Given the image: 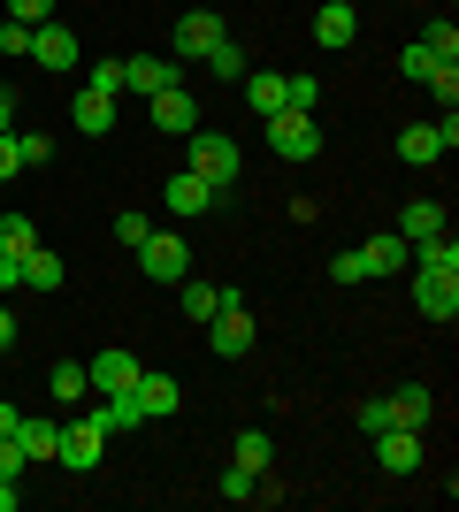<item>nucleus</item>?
Wrapping results in <instances>:
<instances>
[{
  "instance_id": "33",
  "label": "nucleus",
  "mask_w": 459,
  "mask_h": 512,
  "mask_svg": "<svg viewBox=\"0 0 459 512\" xmlns=\"http://www.w3.org/2000/svg\"><path fill=\"white\" fill-rule=\"evenodd\" d=\"M284 107L314 115V107H322V77H284Z\"/></svg>"
},
{
  "instance_id": "44",
  "label": "nucleus",
  "mask_w": 459,
  "mask_h": 512,
  "mask_svg": "<svg viewBox=\"0 0 459 512\" xmlns=\"http://www.w3.org/2000/svg\"><path fill=\"white\" fill-rule=\"evenodd\" d=\"M16 344V306H0V352Z\"/></svg>"
},
{
  "instance_id": "10",
  "label": "nucleus",
  "mask_w": 459,
  "mask_h": 512,
  "mask_svg": "<svg viewBox=\"0 0 459 512\" xmlns=\"http://www.w3.org/2000/svg\"><path fill=\"white\" fill-rule=\"evenodd\" d=\"M131 398H138V413H146V421H169V413L184 406V390H176V375H153V367H138Z\"/></svg>"
},
{
  "instance_id": "23",
  "label": "nucleus",
  "mask_w": 459,
  "mask_h": 512,
  "mask_svg": "<svg viewBox=\"0 0 459 512\" xmlns=\"http://www.w3.org/2000/svg\"><path fill=\"white\" fill-rule=\"evenodd\" d=\"M176 306H184V321H192V329H207V314L222 306V283H192V276H184V299H176Z\"/></svg>"
},
{
  "instance_id": "45",
  "label": "nucleus",
  "mask_w": 459,
  "mask_h": 512,
  "mask_svg": "<svg viewBox=\"0 0 459 512\" xmlns=\"http://www.w3.org/2000/svg\"><path fill=\"white\" fill-rule=\"evenodd\" d=\"M0 130H16V92L0 85Z\"/></svg>"
},
{
  "instance_id": "4",
  "label": "nucleus",
  "mask_w": 459,
  "mask_h": 512,
  "mask_svg": "<svg viewBox=\"0 0 459 512\" xmlns=\"http://www.w3.org/2000/svg\"><path fill=\"white\" fill-rule=\"evenodd\" d=\"M138 268H146L153 283H184V276H192V245H184V230H146Z\"/></svg>"
},
{
  "instance_id": "31",
  "label": "nucleus",
  "mask_w": 459,
  "mask_h": 512,
  "mask_svg": "<svg viewBox=\"0 0 459 512\" xmlns=\"http://www.w3.org/2000/svg\"><path fill=\"white\" fill-rule=\"evenodd\" d=\"M268 459H276V444H268V428H245V436H238V467L268 474Z\"/></svg>"
},
{
  "instance_id": "46",
  "label": "nucleus",
  "mask_w": 459,
  "mask_h": 512,
  "mask_svg": "<svg viewBox=\"0 0 459 512\" xmlns=\"http://www.w3.org/2000/svg\"><path fill=\"white\" fill-rule=\"evenodd\" d=\"M0 512H16V482H0Z\"/></svg>"
},
{
  "instance_id": "47",
  "label": "nucleus",
  "mask_w": 459,
  "mask_h": 512,
  "mask_svg": "<svg viewBox=\"0 0 459 512\" xmlns=\"http://www.w3.org/2000/svg\"><path fill=\"white\" fill-rule=\"evenodd\" d=\"M337 8H352V0H337Z\"/></svg>"
},
{
  "instance_id": "41",
  "label": "nucleus",
  "mask_w": 459,
  "mask_h": 512,
  "mask_svg": "<svg viewBox=\"0 0 459 512\" xmlns=\"http://www.w3.org/2000/svg\"><path fill=\"white\" fill-rule=\"evenodd\" d=\"M54 16V0H8V23H46Z\"/></svg>"
},
{
  "instance_id": "21",
  "label": "nucleus",
  "mask_w": 459,
  "mask_h": 512,
  "mask_svg": "<svg viewBox=\"0 0 459 512\" xmlns=\"http://www.w3.org/2000/svg\"><path fill=\"white\" fill-rule=\"evenodd\" d=\"M437 230H444L437 199H406V207H398V237H406V245H414V237H437Z\"/></svg>"
},
{
  "instance_id": "30",
  "label": "nucleus",
  "mask_w": 459,
  "mask_h": 512,
  "mask_svg": "<svg viewBox=\"0 0 459 512\" xmlns=\"http://www.w3.org/2000/svg\"><path fill=\"white\" fill-rule=\"evenodd\" d=\"M215 490L230 497V505H253V497H261V474H253V467H238V459H230V474H222Z\"/></svg>"
},
{
  "instance_id": "9",
  "label": "nucleus",
  "mask_w": 459,
  "mask_h": 512,
  "mask_svg": "<svg viewBox=\"0 0 459 512\" xmlns=\"http://www.w3.org/2000/svg\"><path fill=\"white\" fill-rule=\"evenodd\" d=\"M414 306L429 321H459V276H429V268H414Z\"/></svg>"
},
{
  "instance_id": "13",
  "label": "nucleus",
  "mask_w": 459,
  "mask_h": 512,
  "mask_svg": "<svg viewBox=\"0 0 459 512\" xmlns=\"http://www.w3.org/2000/svg\"><path fill=\"white\" fill-rule=\"evenodd\" d=\"M161 199H169V214H176V222H192V214H207L222 192L207 184V176H192V169H184V176H169V192H161Z\"/></svg>"
},
{
  "instance_id": "34",
  "label": "nucleus",
  "mask_w": 459,
  "mask_h": 512,
  "mask_svg": "<svg viewBox=\"0 0 459 512\" xmlns=\"http://www.w3.org/2000/svg\"><path fill=\"white\" fill-rule=\"evenodd\" d=\"M0 54H8V62H31V23H0Z\"/></svg>"
},
{
  "instance_id": "26",
  "label": "nucleus",
  "mask_w": 459,
  "mask_h": 512,
  "mask_svg": "<svg viewBox=\"0 0 459 512\" xmlns=\"http://www.w3.org/2000/svg\"><path fill=\"white\" fill-rule=\"evenodd\" d=\"M54 436H62V421H23L16 428V444H23V459L39 467V459H54Z\"/></svg>"
},
{
  "instance_id": "18",
  "label": "nucleus",
  "mask_w": 459,
  "mask_h": 512,
  "mask_svg": "<svg viewBox=\"0 0 459 512\" xmlns=\"http://www.w3.org/2000/svg\"><path fill=\"white\" fill-rule=\"evenodd\" d=\"M123 77H131V92H138V100H153V92L184 85V62H146V54H138V62H123Z\"/></svg>"
},
{
  "instance_id": "38",
  "label": "nucleus",
  "mask_w": 459,
  "mask_h": 512,
  "mask_svg": "<svg viewBox=\"0 0 459 512\" xmlns=\"http://www.w3.org/2000/svg\"><path fill=\"white\" fill-rule=\"evenodd\" d=\"M360 428H368V436H383V428H398V421H391V398H368V406H360Z\"/></svg>"
},
{
  "instance_id": "8",
  "label": "nucleus",
  "mask_w": 459,
  "mask_h": 512,
  "mask_svg": "<svg viewBox=\"0 0 459 512\" xmlns=\"http://www.w3.org/2000/svg\"><path fill=\"white\" fill-rule=\"evenodd\" d=\"M31 62H46V69H77V31L69 23H31Z\"/></svg>"
},
{
  "instance_id": "39",
  "label": "nucleus",
  "mask_w": 459,
  "mask_h": 512,
  "mask_svg": "<svg viewBox=\"0 0 459 512\" xmlns=\"http://www.w3.org/2000/svg\"><path fill=\"white\" fill-rule=\"evenodd\" d=\"M23 138V169H39V161H54V138H39V130H16Z\"/></svg>"
},
{
  "instance_id": "28",
  "label": "nucleus",
  "mask_w": 459,
  "mask_h": 512,
  "mask_svg": "<svg viewBox=\"0 0 459 512\" xmlns=\"http://www.w3.org/2000/svg\"><path fill=\"white\" fill-rule=\"evenodd\" d=\"M39 245V222L31 214H0V253H31Z\"/></svg>"
},
{
  "instance_id": "25",
  "label": "nucleus",
  "mask_w": 459,
  "mask_h": 512,
  "mask_svg": "<svg viewBox=\"0 0 459 512\" xmlns=\"http://www.w3.org/2000/svg\"><path fill=\"white\" fill-rule=\"evenodd\" d=\"M46 390H54V398H62V406H85V390H92V375L77 360H62L54 367V375H46Z\"/></svg>"
},
{
  "instance_id": "11",
  "label": "nucleus",
  "mask_w": 459,
  "mask_h": 512,
  "mask_svg": "<svg viewBox=\"0 0 459 512\" xmlns=\"http://www.w3.org/2000/svg\"><path fill=\"white\" fill-rule=\"evenodd\" d=\"M406 260H414V245H406L398 230H383V237L360 245V276H406Z\"/></svg>"
},
{
  "instance_id": "17",
  "label": "nucleus",
  "mask_w": 459,
  "mask_h": 512,
  "mask_svg": "<svg viewBox=\"0 0 459 512\" xmlns=\"http://www.w3.org/2000/svg\"><path fill=\"white\" fill-rule=\"evenodd\" d=\"M406 268H429V276H459V237L437 230V237H414V260Z\"/></svg>"
},
{
  "instance_id": "24",
  "label": "nucleus",
  "mask_w": 459,
  "mask_h": 512,
  "mask_svg": "<svg viewBox=\"0 0 459 512\" xmlns=\"http://www.w3.org/2000/svg\"><path fill=\"white\" fill-rule=\"evenodd\" d=\"M92 421H100V428L115 436V428H146V413H138V398H131V390H115V398H100V413H92Z\"/></svg>"
},
{
  "instance_id": "6",
  "label": "nucleus",
  "mask_w": 459,
  "mask_h": 512,
  "mask_svg": "<svg viewBox=\"0 0 459 512\" xmlns=\"http://www.w3.org/2000/svg\"><path fill=\"white\" fill-rule=\"evenodd\" d=\"M222 39H230V31H222V16H207V8H192V16L176 23V62H207V54H215Z\"/></svg>"
},
{
  "instance_id": "43",
  "label": "nucleus",
  "mask_w": 459,
  "mask_h": 512,
  "mask_svg": "<svg viewBox=\"0 0 459 512\" xmlns=\"http://www.w3.org/2000/svg\"><path fill=\"white\" fill-rule=\"evenodd\" d=\"M329 283H368V276H360V253H337V260H329Z\"/></svg>"
},
{
  "instance_id": "27",
  "label": "nucleus",
  "mask_w": 459,
  "mask_h": 512,
  "mask_svg": "<svg viewBox=\"0 0 459 512\" xmlns=\"http://www.w3.org/2000/svg\"><path fill=\"white\" fill-rule=\"evenodd\" d=\"M207 69H215L222 85H238L245 69H253V54H245V46H238V39H222V46H215V54H207Z\"/></svg>"
},
{
  "instance_id": "3",
  "label": "nucleus",
  "mask_w": 459,
  "mask_h": 512,
  "mask_svg": "<svg viewBox=\"0 0 459 512\" xmlns=\"http://www.w3.org/2000/svg\"><path fill=\"white\" fill-rule=\"evenodd\" d=\"M268 153H276V161H314V153H322V123L299 115V107L268 115Z\"/></svg>"
},
{
  "instance_id": "29",
  "label": "nucleus",
  "mask_w": 459,
  "mask_h": 512,
  "mask_svg": "<svg viewBox=\"0 0 459 512\" xmlns=\"http://www.w3.org/2000/svg\"><path fill=\"white\" fill-rule=\"evenodd\" d=\"M85 92H108V100H123V92H131L123 62H85Z\"/></svg>"
},
{
  "instance_id": "14",
  "label": "nucleus",
  "mask_w": 459,
  "mask_h": 512,
  "mask_svg": "<svg viewBox=\"0 0 459 512\" xmlns=\"http://www.w3.org/2000/svg\"><path fill=\"white\" fill-rule=\"evenodd\" d=\"M375 459H383V474H414L421 467V428H383V436H375Z\"/></svg>"
},
{
  "instance_id": "36",
  "label": "nucleus",
  "mask_w": 459,
  "mask_h": 512,
  "mask_svg": "<svg viewBox=\"0 0 459 512\" xmlns=\"http://www.w3.org/2000/svg\"><path fill=\"white\" fill-rule=\"evenodd\" d=\"M398 69H406V77H414V85H429V69H437V54H429V46H406V54H398Z\"/></svg>"
},
{
  "instance_id": "40",
  "label": "nucleus",
  "mask_w": 459,
  "mask_h": 512,
  "mask_svg": "<svg viewBox=\"0 0 459 512\" xmlns=\"http://www.w3.org/2000/svg\"><path fill=\"white\" fill-rule=\"evenodd\" d=\"M146 230H153V222H146V214H115V237H123V245H146Z\"/></svg>"
},
{
  "instance_id": "22",
  "label": "nucleus",
  "mask_w": 459,
  "mask_h": 512,
  "mask_svg": "<svg viewBox=\"0 0 459 512\" xmlns=\"http://www.w3.org/2000/svg\"><path fill=\"white\" fill-rule=\"evenodd\" d=\"M16 268H23V291H62V260L46 253V245H31Z\"/></svg>"
},
{
  "instance_id": "32",
  "label": "nucleus",
  "mask_w": 459,
  "mask_h": 512,
  "mask_svg": "<svg viewBox=\"0 0 459 512\" xmlns=\"http://www.w3.org/2000/svg\"><path fill=\"white\" fill-rule=\"evenodd\" d=\"M421 46L437 54V62H459V31H452V16H437L429 31H421Z\"/></svg>"
},
{
  "instance_id": "42",
  "label": "nucleus",
  "mask_w": 459,
  "mask_h": 512,
  "mask_svg": "<svg viewBox=\"0 0 459 512\" xmlns=\"http://www.w3.org/2000/svg\"><path fill=\"white\" fill-rule=\"evenodd\" d=\"M23 169V138L16 130H0V176H16Z\"/></svg>"
},
{
  "instance_id": "16",
  "label": "nucleus",
  "mask_w": 459,
  "mask_h": 512,
  "mask_svg": "<svg viewBox=\"0 0 459 512\" xmlns=\"http://www.w3.org/2000/svg\"><path fill=\"white\" fill-rule=\"evenodd\" d=\"M383 398H391V421H398V428H429V421H437L429 383H398V390H383Z\"/></svg>"
},
{
  "instance_id": "37",
  "label": "nucleus",
  "mask_w": 459,
  "mask_h": 512,
  "mask_svg": "<svg viewBox=\"0 0 459 512\" xmlns=\"http://www.w3.org/2000/svg\"><path fill=\"white\" fill-rule=\"evenodd\" d=\"M23 467H31L23 444H16V436H0V482H23Z\"/></svg>"
},
{
  "instance_id": "15",
  "label": "nucleus",
  "mask_w": 459,
  "mask_h": 512,
  "mask_svg": "<svg viewBox=\"0 0 459 512\" xmlns=\"http://www.w3.org/2000/svg\"><path fill=\"white\" fill-rule=\"evenodd\" d=\"M153 123L169 130V138H192V130H199V107H192V92H184V85L153 92Z\"/></svg>"
},
{
  "instance_id": "2",
  "label": "nucleus",
  "mask_w": 459,
  "mask_h": 512,
  "mask_svg": "<svg viewBox=\"0 0 459 512\" xmlns=\"http://www.w3.org/2000/svg\"><path fill=\"white\" fill-rule=\"evenodd\" d=\"M184 169L192 176H207V184H238V169H245V153H238V138H222V130H192L184 138Z\"/></svg>"
},
{
  "instance_id": "1",
  "label": "nucleus",
  "mask_w": 459,
  "mask_h": 512,
  "mask_svg": "<svg viewBox=\"0 0 459 512\" xmlns=\"http://www.w3.org/2000/svg\"><path fill=\"white\" fill-rule=\"evenodd\" d=\"M207 344H215L222 360H245V352L261 344V321H253V306H245V291H222V306L207 314Z\"/></svg>"
},
{
  "instance_id": "12",
  "label": "nucleus",
  "mask_w": 459,
  "mask_h": 512,
  "mask_svg": "<svg viewBox=\"0 0 459 512\" xmlns=\"http://www.w3.org/2000/svg\"><path fill=\"white\" fill-rule=\"evenodd\" d=\"M352 39H360V16L337 8V0H322V8H314V46H322V54H345Z\"/></svg>"
},
{
  "instance_id": "35",
  "label": "nucleus",
  "mask_w": 459,
  "mask_h": 512,
  "mask_svg": "<svg viewBox=\"0 0 459 512\" xmlns=\"http://www.w3.org/2000/svg\"><path fill=\"white\" fill-rule=\"evenodd\" d=\"M429 92H437V107H452V100H459V62H437V69H429Z\"/></svg>"
},
{
  "instance_id": "5",
  "label": "nucleus",
  "mask_w": 459,
  "mask_h": 512,
  "mask_svg": "<svg viewBox=\"0 0 459 512\" xmlns=\"http://www.w3.org/2000/svg\"><path fill=\"white\" fill-rule=\"evenodd\" d=\"M100 451H108V428L92 421V413L62 421V436H54V459H62L69 474H92V467H100Z\"/></svg>"
},
{
  "instance_id": "20",
  "label": "nucleus",
  "mask_w": 459,
  "mask_h": 512,
  "mask_svg": "<svg viewBox=\"0 0 459 512\" xmlns=\"http://www.w3.org/2000/svg\"><path fill=\"white\" fill-rule=\"evenodd\" d=\"M69 123H77V138H108L115 130V100L108 92H77V115H69Z\"/></svg>"
},
{
  "instance_id": "7",
  "label": "nucleus",
  "mask_w": 459,
  "mask_h": 512,
  "mask_svg": "<svg viewBox=\"0 0 459 512\" xmlns=\"http://www.w3.org/2000/svg\"><path fill=\"white\" fill-rule=\"evenodd\" d=\"M85 375H92V390H100V398H115V390H131V383H138V352L108 344V352H92V360H85Z\"/></svg>"
},
{
  "instance_id": "19",
  "label": "nucleus",
  "mask_w": 459,
  "mask_h": 512,
  "mask_svg": "<svg viewBox=\"0 0 459 512\" xmlns=\"http://www.w3.org/2000/svg\"><path fill=\"white\" fill-rule=\"evenodd\" d=\"M238 85H245V107H253L261 123H268V115H284V77H276V69H245Z\"/></svg>"
}]
</instances>
